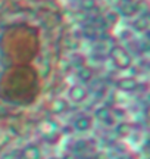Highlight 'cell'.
<instances>
[{
  "instance_id": "6da1fadb",
  "label": "cell",
  "mask_w": 150,
  "mask_h": 159,
  "mask_svg": "<svg viewBox=\"0 0 150 159\" xmlns=\"http://www.w3.org/2000/svg\"><path fill=\"white\" fill-rule=\"evenodd\" d=\"M110 57H112V62L118 69H130L133 66V56L130 55V52H127L125 47L122 46H113L110 49Z\"/></svg>"
},
{
  "instance_id": "7a4b0ae2",
  "label": "cell",
  "mask_w": 150,
  "mask_h": 159,
  "mask_svg": "<svg viewBox=\"0 0 150 159\" xmlns=\"http://www.w3.org/2000/svg\"><path fill=\"white\" fill-rule=\"evenodd\" d=\"M68 94H69V99L72 100V102L81 103V102H84V100L87 99V96H88V91H87V89L84 87V85L75 84V85H72V87L69 89Z\"/></svg>"
},
{
  "instance_id": "3957f363",
  "label": "cell",
  "mask_w": 150,
  "mask_h": 159,
  "mask_svg": "<svg viewBox=\"0 0 150 159\" xmlns=\"http://www.w3.org/2000/svg\"><path fill=\"white\" fill-rule=\"evenodd\" d=\"M118 13L122 15V16H127V18L135 16V15L139 13V6H137V2H134V0H124Z\"/></svg>"
},
{
  "instance_id": "277c9868",
  "label": "cell",
  "mask_w": 150,
  "mask_h": 159,
  "mask_svg": "<svg viewBox=\"0 0 150 159\" xmlns=\"http://www.w3.org/2000/svg\"><path fill=\"white\" fill-rule=\"evenodd\" d=\"M118 89L122 91H134L139 89V81L133 77H124V78H119L118 80Z\"/></svg>"
},
{
  "instance_id": "5b68a950",
  "label": "cell",
  "mask_w": 150,
  "mask_h": 159,
  "mask_svg": "<svg viewBox=\"0 0 150 159\" xmlns=\"http://www.w3.org/2000/svg\"><path fill=\"white\" fill-rule=\"evenodd\" d=\"M21 159H40L41 158V152H40V148L35 146V144H28L22 149L21 152Z\"/></svg>"
},
{
  "instance_id": "8992f818",
  "label": "cell",
  "mask_w": 150,
  "mask_h": 159,
  "mask_svg": "<svg viewBox=\"0 0 150 159\" xmlns=\"http://www.w3.org/2000/svg\"><path fill=\"white\" fill-rule=\"evenodd\" d=\"M93 125V119L90 116H87V115H81L78 118L75 119L74 122V128L77 131H87L90 130Z\"/></svg>"
},
{
  "instance_id": "52a82bcc",
  "label": "cell",
  "mask_w": 150,
  "mask_h": 159,
  "mask_svg": "<svg viewBox=\"0 0 150 159\" xmlns=\"http://www.w3.org/2000/svg\"><path fill=\"white\" fill-rule=\"evenodd\" d=\"M66 109H68V102L62 99V97H59L56 100H53V103L50 105V112L53 115H60L66 112Z\"/></svg>"
},
{
  "instance_id": "ba28073f",
  "label": "cell",
  "mask_w": 150,
  "mask_h": 159,
  "mask_svg": "<svg viewBox=\"0 0 150 159\" xmlns=\"http://www.w3.org/2000/svg\"><path fill=\"white\" fill-rule=\"evenodd\" d=\"M133 28L135 31H139V33H146L149 30V19H147V16L141 15V16L137 18L133 22Z\"/></svg>"
},
{
  "instance_id": "9c48e42d",
  "label": "cell",
  "mask_w": 150,
  "mask_h": 159,
  "mask_svg": "<svg viewBox=\"0 0 150 159\" xmlns=\"http://www.w3.org/2000/svg\"><path fill=\"white\" fill-rule=\"evenodd\" d=\"M103 19H104V22L109 24V25H116V24L119 22V19H121V15L118 13V11L112 9V11H108L104 13Z\"/></svg>"
},
{
  "instance_id": "30bf717a",
  "label": "cell",
  "mask_w": 150,
  "mask_h": 159,
  "mask_svg": "<svg viewBox=\"0 0 150 159\" xmlns=\"http://www.w3.org/2000/svg\"><path fill=\"white\" fill-rule=\"evenodd\" d=\"M78 78L82 81V83H88L90 80L93 78V69L91 68H88V66H82V68L78 69Z\"/></svg>"
},
{
  "instance_id": "8fae6325",
  "label": "cell",
  "mask_w": 150,
  "mask_h": 159,
  "mask_svg": "<svg viewBox=\"0 0 150 159\" xmlns=\"http://www.w3.org/2000/svg\"><path fill=\"white\" fill-rule=\"evenodd\" d=\"M116 134L119 137H127L130 134V131H131V125L127 124V122H121V124L116 125Z\"/></svg>"
},
{
  "instance_id": "7c38bea8",
  "label": "cell",
  "mask_w": 150,
  "mask_h": 159,
  "mask_svg": "<svg viewBox=\"0 0 150 159\" xmlns=\"http://www.w3.org/2000/svg\"><path fill=\"white\" fill-rule=\"evenodd\" d=\"M97 6V3L94 2V0H80V11L86 12V13H88V12H91L94 7Z\"/></svg>"
},
{
  "instance_id": "4fadbf2b",
  "label": "cell",
  "mask_w": 150,
  "mask_h": 159,
  "mask_svg": "<svg viewBox=\"0 0 150 159\" xmlns=\"http://www.w3.org/2000/svg\"><path fill=\"white\" fill-rule=\"evenodd\" d=\"M94 115H96L99 119H102V121H108V119L110 118V111L108 106H100L99 109H96Z\"/></svg>"
},
{
  "instance_id": "5bb4252c",
  "label": "cell",
  "mask_w": 150,
  "mask_h": 159,
  "mask_svg": "<svg viewBox=\"0 0 150 159\" xmlns=\"http://www.w3.org/2000/svg\"><path fill=\"white\" fill-rule=\"evenodd\" d=\"M60 134L59 133H56V131H53V133H50V134H47L46 136V143H49V144H56V143L60 142Z\"/></svg>"
},
{
  "instance_id": "9a60e30c",
  "label": "cell",
  "mask_w": 150,
  "mask_h": 159,
  "mask_svg": "<svg viewBox=\"0 0 150 159\" xmlns=\"http://www.w3.org/2000/svg\"><path fill=\"white\" fill-rule=\"evenodd\" d=\"M84 150H87V142L81 140L75 143V152H84Z\"/></svg>"
},
{
  "instance_id": "2e32d148",
  "label": "cell",
  "mask_w": 150,
  "mask_h": 159,
  "mask_svg": "<svg viewBox=\"0 0 150 159\" xmlns=\"http://www.w3.org/2000/svg\"><path fill=\"white\" fill-rule=\"evenodd\" d=\"M62 159H78V158H77V155L75 153H66Z\"/></svg>"
},
{
  "instance_id": "e0dca14e",
  "label": "cell",
  "mask_w": 150,
  "mask_h": 159,
  "mask_svg": "<svg viewBox=\"0 0 150 159\" xmlns=\"http://www.w3.org/2000/svg\"><path fill=\"white\" fill-rule=\"evenodd\" d=\"M94 159H108V158H106V155L104 153H97L96 156H94Z\"/></svg>"
},
{
  "instance_id": "ac0fdd59",
  "label": "cell",
  "mask_w": 150,
  "mask_h": 159,
  "mask_svg": "<svg viewBox=\"0 0 150 159\" xmlns=\"http://www.w3.org/2000/svg\"><path fill=\"white\" fill-rule=\"evenodd\" d=\"M94 2H96V3H97V2H99V0H94Z\"/></svg>"
},
{
  "instance_id": "d6986e66",
  "label": "cell",
  "mask_w": 150,
  "mask_h": 159,
  "mask_svg": "<svg viewBox=\"0 0 150 159\" xmlns=\"http://www.w3.org/2000/svg\"><path fill=\"white\" fill-rule=\"evenodd\" d=\"M139 2H143V0H139Z\"/></svg>"
}]
</instances>
